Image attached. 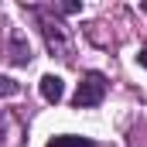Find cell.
<instances>
[{
	"label": "cell",
	"mask_w": 147,
	"mask_h": 147,
	"mask_svg": "<svg viewBox=\"0 0 147 147\" xmlns=\"http://www.w3.org/2000/svg\"><path fill=\"white\" fill-rule=\"evenodd\" d=\"M103 96H106V75L103 72H86V79L79 82V89H75L72 96V106H99L103 103Z\"/></svg>",
	"instance_id": "1"
},
{
	"label": "cell",
	"mask_w": 147,
	"mask_h": 147,
	"mask_svg": "<svg viewBox=\"0 0 147 147\" xmlns=\"http://www.w3.org/2000/svg\"><path fill=\"white\" fill-rule=\"evenodd\" d=\"M41 96H45L48 103H58V99L65 96V82H62L58 75H45V79H41Z\"/></svg>",
	"instance_id": "2"
},
{
	"label": "cell",
	"mask_w": 147,
	"mask_h": 147,
	"mask_svg": "<svg viewBox=\"0 0 147 147\" xmlns=\"http://www.w3.org/2000/svg\"><path fill=\"white\" fill-rule=\"evenodd\" d=\"M48 147H96V144L86 140V137H72V134H65V137H51Z\"/></svg>",
	"instance_id": "3"
},
{
	"label": "cell",
	"mask_w": 147,
	"mask_h": 147,
	"mask_svg": "<svg viewBox=\"0 0 147 147\" xmlns=\"http://www.w3.org/2000/svg\"><path fill=\"white\" fill-rule=\"evenodd\" d=\"M21 86L14 82V79H7V75H0V96H14Z\"/></svg>",
	"instance_id": "4"
},
{
	"label": "cell",
	"mask_w": 147,
	"mask_h": 147,
	"mask_svg": "<svg viewBox=\"0 0 147 147\" xmlns=\"http://www.w3.org/2000/svg\"><path fill=\"white\" fill-rule=\"evenodd\" d=\"M137 62H140V65H144V69H147V48H144V51H140V55H137Z\"/></svg>",
	"instance_id": "5"
},
{
	"label": "cell",
	"mask_w": 147,
	"mask_h": 147,
	"mask_svg": "<svg viewBox=\"0 0 147 147\" xmlns=\"http://www.w3.org/2000/svg\"><path fill=\"white\" fill-rule=\"evenodd\" d=\"M144 10H147V3H144Z\"/></svg>",
	"instance_id": "6"
}]
</instances>
